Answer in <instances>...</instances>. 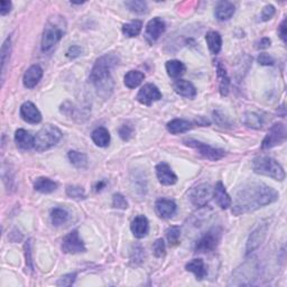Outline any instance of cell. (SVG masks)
Here are the masks:
<instances>
[{
  "mask_svg": "<svg viewBox=\"0 0 287 287\" xmlns=\"http://www.w3.org/2000/svg\"><path fill=\"white\" fill-rule=\"evenodd\" d=\"M270 44H271V41L269 40V38H268V37H263V38H262L261 41L258 42L257 48H259V49L268 48L269 46H270Z\"/></svg>",
  "mask_w": 287,
  "mask_h": 287,
  "instance_id": "50",
  "label": "cell"
},
{
  "mask_svg": "<svg viewBox=\"0 0 287 287\" xmlns=\"http://www.w3.org/2000/svg\"><path fill=\"white\" fill-rule=\"evenodd\" d=\"M145 80V74L141 71H129L123 77V82L125 85L129 89H135L137 88L139 84H142L143 81Z\"/></svg>",
  "mask_w": 287,
  "mask_h": 287,
  "instance_id": "30",
  "label": "cell"
},
{
  "mask_svg": "<svg viewBox=\"0 0 287 287\" xmlns=\"http://www.w3.org/2000/svg\"><path fill=\"white\" fill-rule=\"evenodd\" d=\"M125 5L128 9L136 14H144L147 11V3L142 0H131V1H126Z\"/></svg>",
  "mask_w": 287,
  "mask_h": 287,
  "instance_id": "37",
  "label": "cell"
},
{
  "mask_svg": "<svg viewBox=\"0 0 287 287\" xmlns=\"http://www.w3.org/2000/svg\"><path fill=\"white\" fill-rule=\"evenodd\" d=\"M278 197V192L268 185L263 183L248 184L237 193L232 213L235 215H240L256 211L265 205L276 202Z\"/></svg>",
  "mask_w": 287,
  "mask_h": 287,
  "instance_id": "1",
  "label": "cell"
},
{
  "mask_svg": "<svg viewBox=\"0 0 287 287\" xmlns=\"http://www.w3.org/2000/svg\"><path fill=\"white\" fill-rule=\"evenodd\" d=\"M43 77V69L40 65L35 64L32 65L27 71L25 72L24 77H23V83H24L27 89H33L40 82Z\"/></svg>",
  "mask_w": 287,
  "mask_h": 287,
  "instance_id": "17",
  "label": "cell"
},
{
  "mask_svg": "<svg viewBox=\"0 0 287 287\" xmlns=\"http://www.w3.org/2000/svg\"><path fill=\"white\" fill-rule=\"evenodd\" d=\"M185 269L194 274L196 279H199V281H202L208 274L207 267H205L202 259H193V261L186 263Z\"/></svg>",
  "mask_w": 287,
  "mask_h": 287,
  "instance_id": "26",
  "label": "cell"
},
{
  "mask_svg": "<svg viewBox=\"0 0 287 287\" xmlns=\"http://www.w3.org/2000/svg\"><path fill=\"white\" fill-rule=\"evenodd\" d=\"M254 172L261 175H265L274 178L276 181H284L285 180V170L278 164L274 158L268 156H261L255 158L253 162Z\"/></svg>",
  "mask_w": 287,
  "mask_h": 287,
  "instance_id": "4",
  "label": "cell"
},
{
  "mask_svg": "<svg viewBox=\"0 0 287 287\" xmlns=\"http://www.w3.org/2000/svg\"><path fill=\"white\" fill-rule=\"evenodd\" d=\"M118 133H119L120 138H121L122 141L128 142V141H130V139L134 137L135 128H134L133 125H131L130 122H126L119 128Z\"/></svg>",
  "mask_w": 287,
  "mask_h": 287,
  "instance_id": "38",
  "label": "cell"
},
{
  "mask_svg": "<svg viewBox=\"0 0 287 287\" xmlns=\"http://www.w3.org/2000/svg\"><path fill=\"white\" fill-rule=\"evenodd\" d=\"M213 196H215L216 204H218L221 209H223V210H226V209L231 207L232 200L230 195L228 194L227 190L224 188L222 182H218V183L215 184V189H213Z\"/></svg>",
  "mask_w": 287,
  "mask_h": 287,
  "instance_id": "16",
  "label": "cell"
},
{
  "mask_svg": "<svg viewBox=\"0 0 287 287\" xmlns=\"http://www.w3.org/2000/svg\"><path fill=\"white\" fill-rule=\"evenodd\" d=\"M212 188L209 184H200L193 188L189 193V199L196 208L205 207L211 200Z\"/></svg>",
  "mask_w": 287,
  "mask_h": 287,
  "instance_id": "9",
  "label": "cell"
},
{
  "mask_svg": "<svg viewBox=\"0 0 287 287\" xmlns=\"http://www.w3.org/2000/svg\"><path fill=\"white\" fill-rule=\"evenodd\" d=\"M62 250L65 254H80V253H84L85 250V246L84 242L82 241V239L80 238L79 232L77 230H74L72 232H70L69 235L64 237L63 241H62Z\"/></svg>",
  "mask_w": 287,
  "mask_h": 287,
  "instance_id": "10",
  "label": "cell"
},
{
  "mask_svg": "<svg viewBox=\"0 0 287 287\" xmlns=\"http://www.w3.org/2000/svg\"><path fill=\"white\" fill-rule=\"evenodd\" d=\"M213 119H215L216 125H219L220 127H223V128L231 127L230 119H229V117H227V116L224 115L221 110L213 111Z\"/></svg>",
  "mask_w": 287,
  "mask_h": 287,
  "instance_id": "41",
  "label": "cell"
},
{
  "mask_svg": "<svg viewBox=\"0 0 287 287\" xmlns=\"http://www.w3.org/2000/svg\"><path fill=\"white\" fill-rule=\"evenodd\" d=\"M156 175L160 183L163 185H174L177 182L176 174L173 172L170 166L164 162L156 166Z\"/></svg>",
  "mask_w": 287,
  "mask_h": 287,
  "instance_id": "14",
  "label": "cell"
},
{
  "mask_svg": "<svg viewBox=\"0 0 287 287\" xmlns=\"http://www.w3.org/2000/svg\"><path fill=\"white\" fill-rule=\"evenodd\" d=\"M275 13H276V10H275V7L273 5H267L263 7V9L262 10V15H261V18L263 22H268L269 19H271L274 17Z\"/></svg>",
  "mask_w": 287,
  "mask_h": 287,
  "instance_id": "44",
  "label": "cell"
},
{
  "mask_svg": "<svg viewBox=\"0 0 287 287\" xmlns=\"http://www.w3.org/2000/svg\"><path fill=\"white\" fill-rule=\"evenodd\" d=\"M67 194H68V196L71 197V199H74V200H83V199H85L84 189L81 188V186L69 185L67 188Z\"/></svg>",
  "mask_w": 287,
  "mask_h": 287,
  "instance_id": "40",
  "label": "cell"
},
{
  "mask_svg": "<svg viewBox=\"0 0 287 287\" xmlns=\"http://www.w3.org/2000/svg\"><path fill=\"white\" fill-rule=\"evenodd\" d=\"M34 189L43 194H49L57 189V183L48 177H38L34 182Z\"/></svg>",
  "mask_w": 287,
  "mask_h": 287,
  "instance_id": "25",
  "label": "cell"
},
{
  "mask_svg": "<svg viewBox=\"0 0 287 287\" xmlns=\"http://www.w3.org/2000/svg\"><path fill=\"white\" fill-rule=\"evenodd\" d=\"M155 210L163 219H168L176 212V204L172 200L160 199L155 203Z\"/></svg>",
  "mask_w": 287,
  "mask_h": 287,
  "instance_id": "18",
  "label": "cell"
},
{
  "mask_svg": "<svg viewBox=\"0 0 287 287\" xmlns=\"http://www.w3.org/2000/svg\"><path fill=\"white\" fill-rule=\"evenodd\" d=\"M136 99L139 103L145 104V106H152L155 101L162 99V93L156 85L147 83L139 90Z\"/></svg>",
  "mask_w": 287,
  "mask_h": 287,
  "instance_id": "11",
  "label": "cell"
},
{
  "mask_svg": "<svg viewBox=\"0 0 287 287\" xmlns=\"http://www.w3.org/2000/svg\"><path fill=\"white\" fill-rule=\"evenodd\" d=\"M278 35L281 36L283 42L286 43V19L282 22L281 26L278 27Z\"/></svg>",
  "mask_w": 287,
  "mask_h": 287,
  "instance_id": "49",
  "label": "cell"
},
{
  "mask_svg": "<svg viewBox=\"0 0 287 287\" xmlns=\"http://www.w3.org/2000/svg\"><path fill=\"white\" fill-rule=\"evenodd\" d=\"M10 53H11V40L10 37H8L5 42H3L2 48H1V80L2 81L3 79H5L6 67L10 59Z\"/></svg>",
  "mask_w": 287,
  "mask_h": 287,
  "instance_id": "33",
  "label": "cell"
},
{
  "mask_svg": "<svg viewBox=\"0 0 287 287\" xmlns=\"http://www.w3.org/2000/svg\"><path fill=\"white\" fill-rule=\"evenodd\" d=\"M165 68H166V72H167L168 76L172 77V79H178V77L184 74L186 70L184 63H182L181 61H177V60H172V61L166 62Z\"/></svg>",
  "mask_w": 287,
  "mask_h": 287,
  "instance_id": "29",
  "label": "cell"
},
{
  "mask_svg": "<svg viewBox=\"0 0 287 287\" xmlns=\"http://www.w3.org/2000/svg\"><path fill=\"white\" fill-rule=\"evenodd\" d=\"M166 238H167V241L169 243V246H176L180 242V238H181V229L180 227H169L166 230Z\"/></svg>",
  "mask_w": 287,
  "mask_h": 287,
  "instance_id": "36",
  "label": "cell"
},
{
  "mask_svg": "<svg viewBox=\"0 0 287 287\" xmlns=\"http://www.w3.org/2000/svg\"><path fill=\"white\" fill-rule=\"evenodd\" d=\"M183 143L186 146L197 150V153H199L201 156L207 158L209 161H220L221 158H223L224 155H226V152H224L223 149L215 148V147H211L207 145V144L195 141V139H184Z\"/></svg>",
  "mask_w": 287,
  "mask_h": 287,
  "instance_id": "6",
  "label": "cell"
},
{
  "mask_svg": "<svg viewBox=\"0 0 287 287\" xmlns=\"http://www.w3.org/2000/svg\"><path fill=\"white\" fill-rule=\"evenodd\" d=\"M166 29V24L165 22L163 21L160 17H155L152 21L148 22V24L146 26V32H145V37L148 43L153 44V43L156 42L158 38L162 36V34L165 32Z\"/></svg>",
  "mask_w": 287,
  "mask_h": 287,
  "instance_id": "13",
  "label": "cell"
},
{
  "mask_svg": "<svg viewBox=\"0 0 287 287\" xmlns=\"http://www.w3.org/2000/svg\"><path fill=\"white\" fill-rule=\"evenodd\" d=\"M144 258H145V250L141 245H136L133 247V250H131L130 254V261L135 265H139L144 262Z\"/></svg>",
  "mask_w": 287,
  "mask_h": 287,
  "instance_id": "39",
  "label": "cell"
},
{
  "mask_svg": "<svg viewBox=\"0 0 287 287\" xmlns=\"http://www.w3.org/2000/svg\"><path fill=\"white\" fill-rule=\"evenodd\" d=\"M153 253L155 255V257L157 258H162L164 257L166 254V246L165 242L163 239H157L156 241L154 242L153 245Z\"/></svg>",
  "mask_w": 287,
  "mask_h": 287,
  "instance_id": "42",
  "label": "cell"
},
{
  "mask_svg": "<svg viewBox=\"0 0 287 287\" xmlns=\"http://www.w3.org/2000/svg\"><path fill=\"white\" fill-rule=\"evenodd\" d=\"M166 128H167L168 133L173 135L183 134L192 129L193 122L185 119H173L172 121H169L167 125H166Z\"/></svg>",
  "mask_w": 287,
  "mask_h": 287,
  "instance_id": "23",
  "label": "cell"
},
{
  "mask_svg": "<svg viewBox=\"0 0 287 287\" xmlns=\"http://www.w3.org/2000/svg\"><path fill=\"white\" fill-rule=\"evenodd\" d=\"M11 10V2L10 1H6V0H2L0 2V14L1 16H5V15L9 14Z\"/></svg>",
  "mask_w": 287,
  "mask_h": 287,
  "instance_id": "48",
  "label": "cell"
},
{
  "mask_svg": "<svg viewBox=\"0 0 287 287\" xmlns=\"http://www.w3.org/2000/svg\"><path fill=\"white\" fill-rule=\"evenodd\" d=\"M25 255H26V263L32 268V258H30V240L26 242L25 245Z\"/></svg>",
  "mask_w": 287,
  "mask_h": 287,
  "instance_id": "51",
  "label": "cell"
},
{
  "mask_svg": "<svg viewBox=\"0 0 287 287\" xmlns=\"http://www.w3.org/2000/svg\"><path fill=\"white\" fill-rule=\"evenodd\" d=\"M82 53V48L77 45H72L70 46L69 49L67 51V56L69 59H75V57L80 56V54Z\"/></svg>",
  "mask_w": 287,
  "mask_h": 287,
  "instance_id": "47",
  "label": "cell"
},
{
  "mask_svg": "<svg viewBox=\"0 0 287 287\" xmlns=\"http://www.w3.org/2000/svg\"><path fill=\"white\" fill-rule=\"evenodd\" d=\"M67 29V23L61 16L49 18L48 24L45 25L44 32L42 36V51L48 52L59 43L64 36Z\"/></svg>",
  "mask_w": 287,
  "mask_h": 287,
  "instance_id": "3",
  "label": "cell"
},
{
  "mask_svg": "<svg viewBox=\"0 0 287 287\" xmlns=\"http://www.w3.org/2000/svg\"><path fill=\"white\" fill-rule=\"evenodd\" d=\"M112 205L116 209H120V210H126L128 208V202L125 199V196L120 194V193H116L112 196Z\"/></svg>",
  "mask_w": 287,
  "mask_h": 287,
  "instance_id": "43",
  "label": "cell"
},
{
  "mask_svg": "<svg viewBox=\"0 0 287 287\" xmlns=\"http://www.w3.org/2000/svg\"><path fill=\"white\" fill-rule=\"evenodd\" d=\"M242 122L253 129H261L263 127V118L256 112H246L242 116Z\"/></svg>",
  "mask_w": 287,
  "mask_h": 287,
  "instance_id": "31",
  "label": "cell"
},
{
  "mask_svg": "<svg viewBox=\"0 0 287 287\" xmlns=\"http://www.w3.org/2000/svg\"><path fill=\"white\" fill-rule=\"evenodd\" d=\"M15 142L22 149H30L35 145V137L25 129H18L15 133Z\"/></svg>",
  "mask_w": 287,
  "mask_h": 287,
  "instance_id": "24",
  "label": "cell"
},
{
  "mask_svg": "<svg viewBox=\"0 0 287 287\" xmlns=\"http://www.w3.org/2000/svg\"><path fill=\"white\" fill-rule=\"evenodd\" d=\"M195 123L199 126H202V127L210 126V120L205 117H197L195 120Z\"/></svg>",
  "mask_w": 287,
  "mask_h": 287,
  "instance_id": "52",
  "label": "cell"
},
{
  "mask_svg": "<svg viewBox=\"0 0 287 287\" xmlns=\"http://www.w3.org/2000/svg\"><path fill=\"white\" fill-rule=\"evenodd\" d=\"M258 63L261 65H263V67H269V65H274L275 60L269 55V54L262 53L261 55L258 56Z\"/></svg>",
  "mask_w": 287,
  "mask_h": 287,
  "instance_id": "46",
  "label": "cell"
},
{
  "mask_svg": "<svg viewBox=\"0 0 287 287\" xmlns=\"http://www.w3.org/2000/svg\"><path fill=\"white\" fill-rule=\"evenodd\" d=\"M205 41L212 54L216 55L220 53L221 48H222V37L218 32H209L205 36Z\"/></svg>",
  "mask_w": 287,
  "mask_h": 287,
  "instance_id": "28",
  "label": "cell"
},
{
  "mask_svg": "<svg viewBox=\"0 0 287 287\" xmlns=\"http://www.w3.org/2000/svg\"><path fill=\"white\" fill-rule=\"evenodd\" d=\"M92 141L99 147H107L110 143V134L104 127H99L92 131Z\"/></svg>",
  "mask_w": 287,
  "mask_h": 287,
  "instance_id": "27",
  "label": "cell"
},
{
  "mask_svg": "<svg viewBox=\"0 0 287 287\" xmlns=\"http://www.w3.org/2000/svg\"><path fill=\"white\" fill-rule=\"evenodd\" d=\"M174 90L184 98L193 99L196 96V89L190 81L180 80L178 79L175 83H174Z\"/></svg>",
  "mask_w": 287,
  "mask_h": 287,
  "instance_id": "22",
  "label": "cell"
},
{
  "mask_svg": "<svg viewBox=\"0 0 287 287\" xmlns=\"http://www.w3.org/2000/svg\"><path fill=\"white\" fill-rule=\"evenodd\" d=\"M130 229L136 238L142 239L146 237L149 231V223L145 215H137L130 224Z\"/></svg>",
  "mask_w": 287,
  "mask_h": 287,
  "instance_id": "19",
  "label": "cell"
},
{
  "mask_svg": "<svg viewBox=\"0 0 287 287\" xmlns=\"http://www.w3.org/2000/svg\"><path fill=\"white\" fill-rule=\"evenodd\" d=\"M21 117L28 123H40L42 121V115L40 110L33 102H24L21 107Z\"/></svg>",
  "mask_w": 287,
  "mask_h": 287,
  "instance_id": "15",
  "label": "cell"
},
{
  "mask_svg": "<svg viewBox=\"0 0 287 287\" xmlns=\"http://www.w3.org/2000/svg\"><path fill=\"white\" fill-rule=\"evenodd\" d=\"M119 64V57L115 53L104 54L96 61L95 65L91 70L89 80L92 84H95L98 95L103 98L109 96L110 92L114 88L111 79V71Z\"/></svg>",
  "mask_w": 287,
  "mask_h": 287,
  "instance_id": "2",
  "label": "cell"
},
{
  "mask_svg": "<svg viewBox=\"0 0 287 287\" xmlns=\"http://www.w3.org/2000/svg\"><path fill=\"white\" fill-rule=\"evenodd\" d=\"M143 23L141 21H134L122 26V33L127 37H136L142 32Z\"/></svg>",
  "mask_w": 287,
  "mask_h": 287,
  "instance_id": "35",
  "label": "cell"
},
{
  "mask_svg": "<svg viewBox=\"0 0 287 287\" xmlns=\"http://www.w3.org/2000/svg\"><path fill=\"white\" fill-rule=\"evenodd\" d=\"M70 218V215L67 210L61 208H55L51 211V221L55 227L62 226V224L67 223Z\"/></svg>",
  "mask_w": 287,
  "mask_h": 287,
  "instance_id": "34",
  "label": "cell"
},
{
  "mask_svg": "<svg viewBox=\"0 0 287 287\" xmlns=\"http://www.w3.org/2000/svg\"><path fill=\"white\" fill-rule=\"evenodd\" d=\"M68 157L76 168H85L88 166V156L83 153L76 152V150H70L68 153Z\"/></svg>",
  "mask_w": 287,
  "mask_h": 287,
  "instance_id": "32",
  "label": "cell"
},
{
  "mask_svg": "<svg viewBox=\"0 0 287 287\" xmlns=\"http://www.w3.org/2000/svg\"><path fill=\"white\" fill-rule=\"evenodd\" d=\"M286 136L287 130L284 123H275L274 126H271L268 134L266 135V137L263 138V141L262 143V148L269 149L273 148L275 146L282 145V144L286 141Z\"/></svg>",
  "mask_w": 287,
  "mask_h": 287,
  "instance_id": "7",
  "label": "cell"
},
{
  "mask_svg": "<svg viewBox=\"0 0 287 287\" xmlns=\"http://www.w3.org/2000/svg\"><path fill=\"white\" fill-rule=\"evenodd\" d=\"M75 278H76L75 273L64 275L63 277H61L59 281L56 282V285L57 286H71L73 285V283L75 282Z\"/></svg>",
  "mask_w": 287,
  "mask_h": 287,
  "instance_id": "45",
  "label": "cell"
},
{
  "mask_svg": "<svg viewBox=\"0 0 287 287\" xmlns=\"http://www.w3.org/2000/svg\"><path fill=\"white\" fill-rule=\"evenodd\" d=\"M221 239V230L220 229H212L208 231L207 234L200 238L199 241L195 245L196 253H210L218 247Z\"/></svg>",
  "mask_w": 287,
  "mask_h": 287,
  "instance_id": "8",
  "label": "cell"
},
{
  "mask_svg": "<svg viewBox=\"0 0 287 287\" xmlns=\"http://www.w3.org/2000/svg\"><path fill=\"white\" fill-rule=\"evenodd\" d=\"M106 185H107V182H106V181H100V182H98V183H96V186H95L96 192L102 191V190H103L104 188H106Z\"/></svg>",
  "mask_w": 287,
  "mask_h": 287,
  "instance_id": "53",
  "label": "cell"
},
{
  "mask_svg": "<svg viewBox=\"0 0 287 287\" xmlns=\"http://www.w3.org/2000/svg\"><path fill=\"white\" fill-rule=\"evenodd\" d=\"M267 231H268V223H262L251 232L249 238L247 241L246 247V254L249 255L255 251L257 248L262 245L267 236Z\"/></svg>",
  "mask_w": 287,
  "mask_h": 287,
  "instance_id": "12",
  "label": "cell"
},
{
  "mask_svg": "<svg viewBox=\"0 0 287 287\" xmlns=\"http://www.w3.org/2000/svg\"><path fill=\"white\" fill-rule=\"evenodd\" d=\"M235 11H236V7L234 3L230 1H220L215 7V15L218 21L224 22L234 16Z\"/></svg>",
  "mask_w": 287,
  "mask_h": 287,
  "instance_id": "20",
  "label": "cell"
},
{
  "mask_svg": "<svg viewBox=\"0 0 287 287\" xmlns=\"http://www.w3.org/2000/svg\"><path fill=\"white\" fill-rule=\"evenodd\" d=\"M216 75L219 79V89L221 96H226L229 95V87H230V79H229L227 70L220 61H216Z\"/></svg>",
  "mask_w": 287,
  "mask_h": 287,
  "instance_id": "21",
  "label": "cell"
},
{
  "mask_svg": "<svg viewBox=\"0 0 287 287\" xmlns=\"http://www.w3.org/2000/svg\"><path fill=\"white\" fill-rule=\"evenodd\" d=\"M62 131L53 125H46L35 136L34 148L37 152H45L56 146L62 139Z\"/></svg>",
  "mask_w": 287,
  "mask_h": 287,
  "instance_id": "5",
  "label": "cell"
}]
</instances>
